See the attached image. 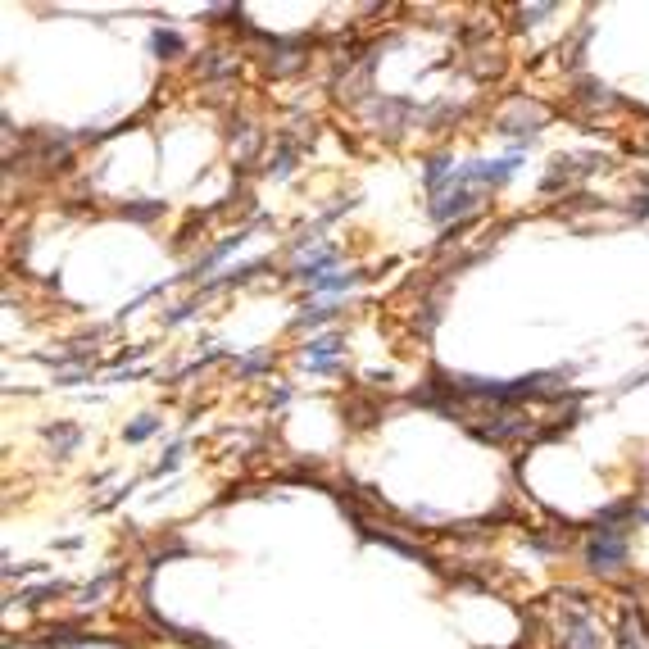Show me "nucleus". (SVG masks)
Listing matches in <instances>:
<instances>
[{"instance_id": "1", "label": "nucleus", "mask_w": 649, "mask_h": 649, "mask_svg": "<svg viewBox=\"0 0 649 649\" xmlns=\"http://www.w3.org/2000/svg\"><path fill=\"white\" fill-rule=\"evenodd\" d=\"M627 563V531L622 527H595L586 541V568L590 572H618Z\"/></svg>"}, {"instance_id": "2", "label": "nucleus", "mask_w": 649, "mask_h": 649, "mask_svg": "<svg viewBox=\"0 0 649 649\" xmlns=\"http://www.w3.org/2000/svg\"><path fill=\"white\" fill-rule=\"evenodd\" d=\"M545 123V109L541 105H527V100H513V114H500L495 132L500 137H536Z\"/></svg>"}, {"instance_id": "3", "label": "nucleus", "mask_w": 649, "mask_h": 649, "mask_svg": "<svg viewBox=\"0 0 649 649\" xmlns=\"http://www.w3.org/2000/svg\"><path fill=\"white\" fill-rule=\"evenodd\" d=\"M336 259H341V255H336V246H323V250H314V255H300L291 264V277H295V282H309V286H314L318 277L336 273Z\"/></svg>"}, {"instance_id": "4", "label": "nucleus", "mask_w": 649, "mask_h": 649, "mask_svg": "<svg viewBox=\"0 0 649 649\" xmlns=\"http://www.w3.org/2000/svg\"><path fill=\"white\" fill-rule=\"evenodd\" d=\"M472 205H477V196H472L468 187H450V191H441V196H432L427 214H432L436 223H450V218H463V214H468Z\"/></svg>"}, {"instance_id": "5", "label": "nucleus", "mask_w": 649, "mask_h": 649, "mask_svg": "<svg viewBox=\"0 0 649 649\" xmlns=\"http://www.w3.org/2000/svg\"><path fill=\"white\" fill-rule=\"evenodd\" d=\"M341 336H318V341L305 345V368L309 373H336V364H341Z\"/></svg>"}, {"instance_id": "6", "label": "nucleus", "mask_w": 649, "mask_h": 649, "mask_svg": "<svg viewBox=\"0 0 649 649\" xmlns=\"http://www.w3.org/2000/svg\"><path fill=\"white\" fill-rule=\"evenodd\" d=\"M264 223H268V218H255V223H246V227H236V232H232V236H227L223 246H214V250H209V255H205V259H200V264H196V268H191V273H187V277H200V273H209V268H214V264H223V259H227V255H232V250H241V246H246L250 236H255V227H264Z\"/></svg>"}, {"instance_id": "7", "label": "nucleus", "mask_w": 649, "mask_h": 649, "mask_svg": "<svg viewBox=\"0 0 649 649\" xmlns=\"http://www.w3.org/2000/svg\"><path fill=\"white\" fill-rule=\"evenodd\" d=\"M604 159L600 155H568V159H554V168H550V177H545V191H554L559 182H568V177H577V173H595Z\"/></svg>"}, {"instance_id": "8", "label": "nucleus", "mask_w": 649, "mask_h": 649, "mask_svg": "<svg viewBox=\"0 0 649 649\" xmlns=\"http://www.w3.org/2000/svg\"><path fill=\"white\" fill-rule=\"evenodd\" d=\"M563 649H600V631L590 627L586 618H572L563 631Z\"/></svg>"}, {"instance_id": "9", "label": "nucleus", "mask_w": 649, "mask_h": 649, "mask_svg": "<svg viewBox=\"0 0 649 649\" xmlns=\"http://www.w3.org/2000/svg\"><path fill=\"white\" fill-rule=\"evenodd\" d=\"M359 282H364V273H354V268H345V273H327V277H318L314 291H323V295H345V291H354Z\"/></svg>"}, {"instance_id": "10", "label": "nucleus", "mask_w": 649, "mask_h": 649, "mask_svg": "<svg viewBox=\"0 0 649 649\" xmlns=\"http://www.w3.org/2000/svg\"><path fill=\"white\" fill-rule=\"evenodd\" d=\"M336 318V305H327V300H314V305H305L300 314H295V327L305 332V327H323Z\"/></svg>"}, {"instance_id": "11", "label": "nucleus", "mask_w": 649, "mask_h": 649, "mask_svg": "<svg viewBox=\"0 0 649 649\" xmlns=\"http://www.w3.org/2000/svg\"><path fill=\"white\" fill-rule=\"evenodd\" d=\"M46 441L55 445V454H73L78 450V441H82V432L78 427H46Z\"/></svg>"}, {"instance_id": "12", "label": "nucleus", "mask_w": 649, "mask_h": 649, "mask_svg": "<svg viewBox=\"0 0 649 649\" xmlns=\"http://www.w3.org/2000/svg\"><path fill=\"white\" fill-rule=\"evenodd\" d=\"M150 50H155L159 59H173V55H182V50H187V41L177 37V32H164V28H159L155 37H150Z\"/></svg>"}, {"instance_id": "13", "label": "nucleus", "mask_w": 649, "mask_h": 649, "mask_svg": "<svg viewBox=\"0 0 649 649\" xmlns=\"http://www.w3.org/2000/svg\"><path fill=\"white\" fill-rule=\"evenodd\" d=\"M295 155H300V146H295V141H282V150H277L273 164H268V177H291Z\"/></svg>"}, {"instance_id": "14", "label": "nucleus", "mask_w": 649, "mask_h": 649, "mask_svg": "<svg viewBox=\"0 0 649 649\" xmlns=\"http://www.w3.org/2000/svg\"><path fill=\"white\" fill-rule=\"evenodd\" d=\"M268 364H273V354H268V350H255V354H246V359L236 364V377H255V373H264Z\"/></svg>"}, {"instance_id": "15", "label": "nucleus", "mask_w": 649, "mask_h": 649, "mask_svg": "<svg viewBox=\"0 0 649 649\" xmlns=\"http://www.w3.org/2000/svg\"><path fill=\"white\" fill-rule=\"evenodd\" d=\"M164 214V200H150V205H123V218H132V223H150V218Z\"/></svg>"}, {"instance_id": "16", "label": "nucleus", "mask_w": 649, "mask_h": 649, "mask_svg": "<svg viewBox=\"0 0 649 649\" xmlns=\"http://www.w3.org/2000/svg\"><path fill=\"white\" fill-rule=\"evenodd\" d=\"M622 645H627V649H649V640H645V622H622Z\"/></svg>"}, {"instance_id": "17", "label": "nucleus", "mask_w": 649, "mask_h": 649, "mask_svg": "<svg viewBox=\"0 0 649 649\" xmlns=\"http://www.w3.org/2000/svg\"><path fill=\"white\" fill-rule=\"evenodd\" d=\"M50 595H64V581H41V586L23 590V604H41V600H50Z\"/></svg>"}, {"instance_id": "18", "label": "nucleus", "mask_w": 649, "mask_h": 649, "mask_svg": "<svg viewBox=\"0 0 649 649\" xmlns=\"http://www.w3.org/2000/svg\"><path fill=\"white\" fill-rule=\"evenodd\" d=\"M155 432H159V418H141V423L128 427V441L137 445V441H146V436H155Z\"/></svg>"}, {"instance_id": "19", "label": "nucleus", "mask_w": 649, "mask_h": 649, "mask_svg": "<svg viewBox=\"0 0 649 649\" xmlns=\"http://www.w3.org/2000/svg\"><path fill=\"white\" fill-rule=\"evenodd\" d=\"M177 459H182V441H173V445H168V450H164V459L155 463V477H164V472H173V468H177Z\"/></svg>"}, {"instance_id": "20", "label": "nucleus", "mask_w": 649, "mask_h": 649, "mask_svg": "<svg viewBox=\"0 0 649 649\" xmlns=\"http://www.w3.org/2000/svg\"><path fill=\"white\" fill-rule=\"evenodd\" d=\"M109 581H114V572H105V577H100L96 586H87V590H82V595H78V604H96L100 595H105V586H109Z\"/></svg>"}, {"instance_id": "21", "label": "nucleus", "mask_w": 649, "mask_h": 649, "mask_svg": "<svg viewBox=\"0 0 649 649\" xmlns=\"http://www.w3.org/2000/svg\"><path fill=\"white\" fill-rule=\"evenodd\" d=\"M541 14H554V5H531V10H522L518 23H541Z\"/></svg>"}]
</instances>
